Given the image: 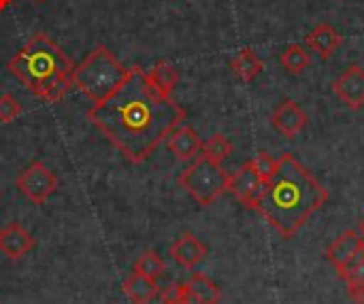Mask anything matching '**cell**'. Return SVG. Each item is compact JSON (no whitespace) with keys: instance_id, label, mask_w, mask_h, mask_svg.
Listing matches in <instances>:
<instances>
[{"instance_id":"cell-11","label":"cell","mask_w":364,"mask_h":304,"mask_svg":"<svg viewBox=\"0 0 364 304\" xmlns=\"http://www.w3.org/2000/svg\"><path fill=\"white\" fill-rule=\"evenodd\" d=\"M305 45L309 51H314L318 58L328 60L341 45H343V36L339 34V30L331 23H318L307 36H305Z\"/></svg>"},{"instance_id":"cell-19","label":"cell","mask_w":364,"mask_h":304,"mask_svg":"<svg viewBox=\"0 0 364 304\" xmlns=\"http://www.w3.org/2000/svg\"><path fill=\"white\" fill-rule=\"evenodd\" d=\"M311 64V55L309 51L299 45V43H292L284 49L282 53V66L290 72V75H301L305 72V68Z\"/></svg>"},{"instance_id":"cell-7","label":"cell","mask_w":364,"mask_h":304,"mask_svg":"<svg viewBox=\"0 0 364 304\" xmlns=\"http://www.w3.org/2000/svg\"><path fill=\"white\" fill-rule=\"evenodd\" d=\"M262 190H264V181L256 175V170L252 168L250 162H245L237 173L230 175V181H228V192L247 209H256L260 196H262Z\"/></svg>"},{"instance_id":"cell-14","label":"cell","mask_w":364,"mask_h":304,"mask_svg":"<svg viewBox=\"0 0 364 304\" xmlns=\"http://www.w3.org/2000/svg\"><path fill=\"white\" fill-rule=\"evenodd\" d=\"M363 245L364 241L360 239L358 230H346L343 234H339V237L331 243V247L326 249V258H328V262L335 266V271L339 273V271L350 262V258H352Z\"/></svg>"},{"instance_id":"cell-16","label":"cell","mask_w":364,"mask_h":304,"mask_svg":"<svg viewBox=\"0 0 364 304\" xmlns=\"http://www.w3.org/2000/svg\"><path fill=\"white\" fill-rule=\"evenodd\" d=\"M124 294L132 304H149L158 294V281L147 279L139 273H132L126 281H124Z\"/></svg>"},{"instance_id":"cell-12","label":"cell","mask_w":364,"mask_h":304,"mask_svg":"<svg viewBox=\"0 0 364 304\" xmlns=\"http://www.w3.org/2000/svg\"><path fill=\"white\" fill-rule=\"evenodd\" d=\"M168 251H171V258H173L179 266H183V268H188V271L196 268V266L207 258V245L200 243L192 232L181 234V237L171 245Z\"/></svg>"},{"instance_id":"cell-20","label":"cell","mask_w":364,"mask_h":304,"mask_svg":"<svg viewBox=\"0 0 364 304\" xmlns=\"http://www.w3.org/2000/svg\"><path fill=\"white\" fill-rule=\"evenodd\" d=\"M230 153H232V143L224 134H220V132L209 136L203 143V149H200V156H205L207 160H211L215 164H222Z\"/></svg>"},{"instance_id":"cell-21","label":"cell","mask_w":364,"mask_h":304,"mask_svg":"<svg viewBox=\"0 0 364 304\" xmlns=\"http://www.w3.org/2000/svg\"><path fill=\"white\" fill-rule=\"evenodd\" d=\"M164 268H166L164 260L156 251H145L134 262V273H139V275H143L147 279H154V281H158L164 275Z\"/></svg>"},{"instance_id":"cell-17","label":"cell","mask_w":364,"mask_h":304,"mask_svg":"<svg viewBox=\"0 0 364 304\" xmlns=\"http://www.w3.org/2000/svg\"><path fill=\"white\" fill-rule=\"evenodd\" d=\"M230 68L235 70V75H237L243 83H252V81H256V79L260 77V72L264 70V64H262V60L256 55L254 49L245 47V49H241V51L232 58Z\"/></svg>"},{"instance_id":"cell-29","label":"cell","mask_w":364,"mask_h":304,"mask_svg":"<svg viewBox=\"0 0 364 304\" xmlns=\"http://www.w3.org/2000/svg\"><path fill=\"white\" fill-rule=\"evenodd\" d=\"M358 234H360V239L364 241V217H363V222H360V226H358Z\"/></svg>"},{"instance_id":"cell-18","label":"cell","mask_w":364,"mask_h":304,"mask_svg":"<svg viewBox=\"0 0 364 304\" xmlns=\"http://www.w3.org/2000/svg\"><path fill=\"white\" fill-rule=\"evenodd\" d=\"M186 288H188V294L194 296L200 304H218L222 298L220 288L209 277H205L203 273H192Z\"/></svg>"},{"instance_id":"cell-5","label":"cell","mask_w":364,"mask_h":304,"mask_svg":"<svg viewBox=\"0 0 364 304\" xmlns=\"http://www.w3.org/2000/svg\"><path fill=\"white\" fill-rule=\"evenodd\" d=\"M177 181H179V188H183L200 207H209L224 192H228L230 175L222 168V164H215L207 160L205 156H198L179 175Z\"/></svg>"},{"instance_id":"cell-15","label":"cell","mask_w":364,"mask_h":304,"mask_svg":"<svg viewBox=\"0 0 364 304\" xmlns=\"http://www.w3.org/2000/svg\"><path fill=\"white\" fill-rule=\"evenodd\" d=\"M145 77H147V83L164 98H173V92L179 83V70L166 62V60H160L151 70H145Z\"/></svg>"},{"instance_id":"cell-13","label":"cell","mask_w":364,"mask_h":304,"mask_svg":"<svg viewBox=\"0 0 364 304\" xmlns=\"http://www.w3.org/2000/svg\"><path fill=\"white\" fill-rule=\"evenodd\" d=\"M32 247H34V239L30 237V232L23 226L9 224L4 230H0V251L9 260L23 258Z\"/></svg>"},{"instance_id":"cell-10","label":"cell","mask_w":364,"mask_h":304,"mask_svg":"<svg viewBox=\"0 0 364 304\" xmlns=\"http://www.w3.org/2000/svg\"><path fill=\"white\" fill-rule=\"evenodd\" d=\"M166 147L171 149V153H175L177 160L181 162H192L200 156L203 149V141L198 136V132L190 126H177L168 136H166Z\"/></svg>"},{"instance_id":"cell-28","label":"cell","mask_w":364,"mask_h":304,"mask_svg":"<svg viewBox=\"0 0 364 304\" xmlns=\"http://www.w3.org/2000/svg\"><path fill=\"white\" fill-rule=\"evenodd\" d=\"M11 2H13V0H0V13H2L6 6H11Z\"/></svg>"},{"instance_id":"cell-24","label":"cell","mask_w":364,"mask_h":304,"mask_svg":"<svg viewBox=\"0 0 364 304\" xmlns=\"http://www.w3.org/2000/svg\"><path fill=\"white\" fill-rule=\"evenodd\" d=\"M188 290H186V283H168L166 288L160 290V298L162 304H177L186 298Z\"/></svg>"},{"instance_id":"cell-22","label":"cell","mask_w":364,"mask_h":304,"mask_svg":"<svg viewBox=\"0 0 364 304\" xmlns=\"http://www.w3.org/2000/svg\"><path fill=\"white\" fill-rule=\"evenodd\" d=\"M250 164H252V168L256 170V175H258L264 183H269L271 177H273L275 170H277V158H273L271 153H260V156H256L254 160H250Z\"/></svg>"},{"instance_id":"cell-6","label":"cell","mask_w":364,"mask_h":304,"mask_svg":"<svg viewBox=\"0 0 364 304\" xmlns=\"http://www.w3.org/2000/svg\"><path fill=\"white\" fill-rule=\"evenodd\" d=\"M15 183H17L19 192H21L28 200H32L34 205L47 202V200L55 194V190H58V177H55V175L51 173V168L45 166L43 162L30 164V166L17 177Z\"/></svg>"},{"instance_id":"cell-23","label":"cell","mask_w":364,"mask_h":304,"mask_svg":"<svg viewBox=\"0 0 364 304\" xmlns=\"http://www.w3.org/2000/svg\"><path fill=\"white\" fill-rule=\"evenodd\" d=\"M19 113H21V104L17 102V98L13 94H2L0 96V121L11 124L13 119H17Z\"/></svg>"},{"instance_id":"cell-1","label":"cell","mask_w":364,"mask_h":304,"mask_svg":"<svg viewBox=\"0 0 364 304\" xmlns=\"http://www.w3.org/2000/svg\"><path fill=\"white\" fill-rule=\"evenodd\" d=\"M87 119L132 164L145 162L154 149L186 119V109L173 98L160 96L145 70L130 68L124 85L102 102L87 109Z\"/></svg>"},{"instance_id":"cell-27","label":"cell","mask_w":364,"mask_h":304,"mask_svg":"<svg viewBox=\"0 0 364 304\" xmlns=\"http://www.w3.org/2000/svg\"><path fill=\"white\" fill-rule=\"evenodd\" d=\"M186 290H188V288H186ZM177 304H200V303H198V300H196L194 296H190V294H186V298H183L181 303H177Z\"/></svg>"},{"instance_id":"cell-3","label":"cell","mask_w":364,"mask_h":304,"mask_svg":"<svg viewBox=\"0 0 364 304\" xmlns=\"http://www.w3.org/2000/svg\"><path fill=\"white\" fill-rule=\"evenodd\" d=\"M6 68L28 92L43 98L45 89L58 79L68 77L75 64L45 32H38L9 60Z\"/></svg>"},{"instance_id":"cell-30","label":"cell","mask_w":364,"mask_h":304,"mask_svg":"<svg viewBox=\"0 0 364 304\" xmlns=\"http://www.w3.org/2000/svg\"><path fill=\"white\" fill-rule=\"evenodd\" d=\"M36 2H45V0H36Z\"/></svg>"},{"instance_id":"cell-9","label":"cell","mask_w":364,"mask_h":304,"mask_svg":"<svg viewBox=\"0 0 364 304\" xmlns=\"http://www.w3.org/2000/svg\"><path fill=\"white\" fill-rule=\"evenodd\" d=\"M271 121H273L275 130L282 136L294 139V136H299L305 130V126L309 124V117H307V113L294 100L286 98V100H282L275 107V111L271 115Z\"/></svg>"},{"instance_id":"cell-8","label":"cell","mask_w":364,"mask_h":304,"mask_svg":"<svg viewBox=\"0 0 364 304\" xmlns=\"http://www.w3.org/2000/svg\"><path fill=\"white\" fill-rule=\"evenodd\" d=\"M333 92L337 98L352 111H360L364 107V68L358 64H350L333 83Z\"/></svg>"},{"instance_id":"cell-4","label":"cell","mask_w":364,"mask_h":304,"mask_svg":"<svg viewBox=\"0 0 364 304\" xmlns=\"http://www.w3.org/2000/svg\"><path fill=\"white\" fill-rule=\"evenodd\" d=\"M130 68H126L109 47L98 45L90 55L73 68V85L83 92L92 102H102L113 96L128 79Z\"/></svg>"},{"instance_id":"cell-26","label":"cell","mask_w":364,"mask_h":304,"mask_svg":"<svg viewBox=\"0 0 364 304\" xmlns=\"http://www.w3.org/2000/svg\"><path fill=\"white\" fill-rule=\"evenodd\" d=\"M343 281H346V283H350V281H352V283H364V258L352 268V271H350V273H348V275H346V277H343Z\"/></svg>"},{"instance_id":"cell-25","label":"cell","mask_w":364,"mask_h":304,"mask_svg":"<svg viewBox=\"0 0 364 304\" xmlns=\"http://www.w3.org/2000/svg\"><path fill=\"white\" fill-rule=\"evenodd\" d=\"M348 298L354 304H364V283H346Z\"/></svg>"},{"instance_id":"cell-2","label":"cell","mask_w":364,"mask_h":304,"mask_svg":"<svg viewBox=\"0 0 364 304\" xmlns=\"http://www.w3.org/2000/svg\"><path fill=\"white\" fill-rule=\"evenodd\" d=\"M328 190L309 173V168L292 153H284L277 158V170L271 181L264 183L254 211L260 213L282 239L290 241L309 217L328 202Z\"/></svg>"}]
</instances>
